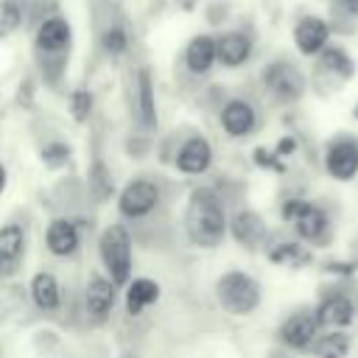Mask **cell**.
I'll return each mask as SVG.
<instances>
[{"label": "cell", "mask_w": 358, "mask_h": 358, "mask_svg": "<svg viewBox=\"0 0 358 358\" xmlns=\"http://www.w3.org/2000/svg\"><path fill=\"white\" fill-rule=\"evenodd\" d=\"M182 229L190 246L218 249L229 235V215H227L224 196L207 185L193 187L182 213Z\"/></svg>", "instance_id": "6da1fadb"}, {"label": "cell", "mask_w": 358, "mask_h": 358, "mask_svg": "<svg viewBox=\"0 0 358 358\" xmlns=\"http://www.w3.org/2000/svg\"><path fill=\"white\" fill-rule=\"evenodd\" d=\"M70 42H73V25L64 17L50 14L39 20L34 31V50H36L39 73L50 87H59L64 78Z\"/></svg>", "instance_id": "7a4b0ae2"}, {"label": "cell", "mask_w": 358, "mask_h": 358, "mask_svg": "<svg viewBox=\"0 0 358 358\" xmlns=\"http://www.w3.org/2000/svg\"><path fill=\"white\" fill-rule=\"evenodd\" d=\"M98 260L103 266V274L120 288L131 280L134 271V241L126 224H109L98 235Z\"/></svg>", "instance_id": "3957f363"}, {"label": "cell", "mask_w": 358, "mask_h": 358, "mask_svg": "<svg viewBox=\"0 0 358 358\" xmlns=\"http://www.w3.org/2000/svg\"><path fill=\"white\" fill-rule=\"evenodd\" d=\"M215 299L229 316H249L263 302L260 282L241 268H229L215 280Z\"/></svg>", "instance_id": "277c9868"}, {"label": "cell", "mask_w": 358, "mask_h": 358, "mask_svg": "<svg viewBox=\"0 0 358 358\" xmlns=\"http://www.w3.org/2000/svg\"><path fill=\"white\" fill-rule=\"evenodd\" d=\"M162 182L157 176H131L117 193V213L123 221H148L162 207Z\"/></svg>", "instance_id": "5b68a950"}, {"label": "cell", "mask_w": 358, "mask_h": 358, "mask_svg": "<svg viewBox=\"0 0 358 358\" xmlns=\"http://www.w3.org/2000/svg\"><path fill=\"white\" fill-rule=\"evenodd\" d=\"M260 81L263 90L277 101V103H296L305 90H308V78L305 73L288 62V59H274L260 70Z\"/></svg>", "instance_id": "8992f818"}, {"label": "cell", "mask_w": 358, "mask_h": 358, "mask_svg": "<svg viewBox=\"0 0 358 358\" xmlns=\"http://www.w3.org/2000/svg\"><path fill=\"white\" fill-rule=\"evenodd\" d=\"M352 76H355V59L341 45H327L316 56V64H313V84H316V90L333 92L341 84H347Z\"/></svg>", "instance_id": "52a82bcc"}, {"label": "cell", "mask_w": 358, "mask_h": 358, "mask_svg": "<svg viewBox=\"0 0 358 358\" xmlns=\"http://www.w3.org/2000/svg\"><path fill=\"white\" fill-rule=\"evenodd\" d=\"M115 302H117V285L101 274V271H92L87 277V285H84V319L90 327H101L109 322L112 310H115Z\"/></svg>", "instance_id": "ba28073f"}, {"label": "cell", "mask_w": 358, "mask_h": 358, "mask_svg": "<svg viewBox=\"0 0 358 358\" xmlns=\"http://www.w3.org/2000/svg\"><path fill=\"white\" fill-rule=\"evenodd\" d=\"M324 171L336 182H352L358 176V137L336 134L324 145Z\"/></svg>", "instance_id": "9c48e42d"}, {"label": "cell", "mask_w": 358, "mask_h": 358, "mask_svg": "<svg viewBox=\"0 0 358 358\" xmlns=\"http://www.w3.org/2000/svg\"><path fill=\"white\" fill-rule=\"evenodd\" d=\"M319 330L322 327H319L313 310L310 308H299V310H294V313H288L282 319V324L277 327V341L291 352H305V350L313 347Z\"/></svg>", "instance_id": "30bf717a"}, {"label": "cell", "mask_w": 358, "mask_h": 358, "mask_svg": "<svg viewBox=\"0 0 358 358\" xmlns=\"http://www.w3.org/2000/svg\"><path fill=\"white\" fill-rule=\"evenodd\" d=\"M358 313V305L350 294L338 291V288H327L322 291V299L313 308V316L319 322V327H330V330H344L352 324Z\"/></svg>", "instance_id": "8fae6325"}, {"label": "cell", "mask_w": 358, "mask_h": 358, "mask_svg": "<svg viewBox=\"0 0 358 358\" xmlns=\"http://www.w3.org/2000/svg\"><path fill=\"white\" fill-rule=\"evenodd\" d=\"M81 227H87V224L76 221L70 215H56L45 227V249L59 260L76 257L81 249Z\"/></svg>", "instance_id": "7c38bea8"}, {"label": "cell", "mask_w": 358, "mask_h": 358, "mask_svg": "<svg viewBox=\"0 0 358 358\" xmlns=\"http://www.w3.org/2000/svg\"><path fill=\"white\" fill-rule=\"evenodd\" d=\"M330 31H333V28H330V22H327L324 17H319V14H302V17L294 22V28H291L296 53L316 59V56L330 45Z\"/></svg>", "instance_id": "4fadbf2b"}, {"label": "cell", "mask_w": 358, "mask_h": 358, "mask_svg": "<svg viewBox=\"0 0 358 358\" xmlns=\"http://www.w3.org/2000/svg\"><path fill=\"white\" fill-rule=\"evenodd\" d=\"M215 151L204 134H190L173 154V168L185 176H204L213 168Z\"/></svg>", "instance_id": "5bb4252c"}, {"label": "cell", "mask_w": 358, "mask_h": 358, "mask_svg": "<svg viewBox=\"0 0 358 358\" xmlns=\"http://www.w3.org/2000/svg\"><path fill=\"white\" fill-rule=\"evenodd\" d=\"M218 123H221L227 137L243 140V137H249L257 129V109L246 98H229L218 109Z\"/></svg>", "instance_id": "9a60e30c"}, {"label": "cell", "mask_w": 358, "mask_h": 358, "mask_svg": "<svg viewBox=\"0 0 358 358\" xmlns=\"http://www.w3.org/2000/svg\"><path fill=\"white\" fill-rule=\"evenodd\" d=\"M229 235H232V241L238 246H243V249L252 252L257 246H266L268 227H266V221H263L260 213H255L249 207H241V210H235L229 215Z\"/></svg>", "instance_id": "2e32d148"}, {"label": "cell", "mask_w": 358, "mask_h": 358, "mask_svg": "<svg viewBox=\"0 0 358 358\" xmlns=\"http://www.w3.org/2000/svg\"><path fill=\"white\" fill-rule=\"evenodd\" d=\"M291 227H294L296 238H299L302 243H310V246H324V243H330V238H333L327 213H324L319 204H313V201H305V207H302L299 215L291 221Z\"/></svg>", "instance_id": "e0dca14e"}, {"label": "cell", "mask_w": 358, "mask_h": 358, "mask_svg": "<svg viewBox=\"0 0 358 358\" xmlns=\"http://www.w3.org/2000/svg\"><path fill=\"white\" fill-rule=\"evenodd\" d=\"M25 249H28V235L22 224H3L0 227V277H14L25 260Z\"/></svg>", "instance_id": "ac0fdd59"}, {"label": "cell", "mask_w": 358, "mask_h": 358, "mask_svg": "<svg viewBox=\"0 0 358 358\" xmlns=\"http://www.w3.org/2000/svg\"><path fill=\"white\" fill-rule=\"evenodd\" d=\"M252 50H255V45H252V36L246 31L232 28V31H221L215 36V59L227 70L243 67L252 59Z\"/></svg>", "instance_id": "d6986e66"}, {"label": "cell", "mask_w": 358, "mask_h": 358, "mask_svg": "<svg viewBox=\"0 0 358 358\" xmlns=\"http://www.w3.org/2000/svg\"><path fill=\"white\" fill-rule=\"evenodd\" d=\"M28 296H31L34 308H36L39 313H45V316L59 313L62 305H64L62 282H59L56 274L48 271V268H42V271H36V274L31 277V282H28Z\"/></svg>", "instance_id": "ffe728a7"}, {"label": "cell", "mask_w": 358, "mask_h": 358, "mask_svg": "<svg viewBox=\"0 0 358 358\" xmlns=\"http://www.w3.org/2000/svg\"><path fill=\"white\" fill-rule=\"evenodd\" d=\"M123 288H126V296H123L126 313L134 316V319L143 316L151 305H157V302H159V294H162L159 282L151 280V277H131Z\"/></svg>", "instance_id": "44dd1931"}, {"label": "cell", "mask_w": 358, "mask_h": 358, "mask_svg": "<svg viewBox=\"0 0 358 358\" xmlns=\"http://www.w3.org/2000/svg\"><path fill=\"white\" fill-rule=\"evenodd\" d=\"M182 59H185L187 73H193V76H207V73L218 64V59H215V36H213V34H196V36L185 45Z\"/></svg>", "instance_id": "7402d4cb"}, {"label": "cell", "mask_w": 358, "mask_h": 358, "mask_svg": "<svg viewBox=\"0 0 358 358\" xmlns=\"http://www.w3.org/2000/svg\"><path fill=\"white\" fill-rule=\"evenodd\" d=\"M134 112L143 129H157V95L148 67H140L134 73Z\"/></svg>", "instance_id": "603a6c76"}, {"label": "cell", "mask_w": 358, "mask_h": 358, "mask_svg": "<svg viewBox=\"0 0 358 358\" xmlns=\"http://www.w3.org/2000/svg\"><path fill=\"white\" fill-rule=\"evenodd\" d=\"M266 257L274 266H288V268H302L313 263V252L302 246V241H277L266 246Z\"/></svg>", "instance_id": "cb8c5ba5"}, {"label": "cell", "mask_w": 358, "mask_h": 358, "mask_svg": "<svg viewBox=\"0 0 358 358\" xmlns=\"http://www.w3.org/2000/svg\"><path fill=\"white\" fill-rule=\"evenodd\" d=\"M87 190H90V196H92L98 204H103V201L112 199V193H115V179H112V171H109V165L103 162V157H95V159H92L90 171H87Z\"/></svg>", "instance_id": "d4e9b609"}, {"label": "cell", "mask_w": 358, "mask_h": 358, "mask_svg": "<svg viewBox=\"0 0 358 358\" xmlns=\"http://www.w3.org/2000/svg\"><path fill=\"white\" fill-rule=\"evenodd\" d=\"M310 352L316 358H347L350 355V336L344 330H327L316 336Z\"/></svg>", "instance_id": "484cf974"}, {"label": "cell", "mask_w": 358, "mask_h": 358, "mask_svg": "<svg viewBox=\"0 0 358 358\" xmlns=\"http://www.w3.org/2000/svg\"><path fill=\"white\" fill-rule=\"evenodd\" d=\"M101 48L106 56L117 59L129 50V31L120 25V22H109L103 31H101Z\"/></svg>", "instance_id": "4316f807"}, {"label": "cell", "mask_w": 358, "mask_h": 358, "mask_svg": "<svg viewBox=\"0 0 358 358\" xmlns=\"http://www.w3.org/2000/svg\"><path fill=\"white\" fill-rule=\"evenodd\" d=\"M70 157H73V148H70L64 140H48V143L39 148V159H42V165L50 168V171L64 168V165L70 162Z\"/></svg>", "instance_id": "83f0119b"}, {"label": "cell", "mask_w": 358, "mask_h": 358, "mask_svg": "<svg viewBox=\"0 0 358 358\" xmlns=\"http://www.w3.org/2000/svg\"><path fill=\"white\" fill-rule=\"evenodd\" d=\"M22 22H25V14L20 0H0V39L17 34Z\"/></svg>", "instance_id": "f1b7e54d"}, {"label": "cell", "mask_w": 358, "mask_h": 358, "mask_svg": "<svg viewBox=\"0 0 358 358\" xmlns=\"http://www.w3.org/2000/svg\"><path fill=\"white\" fill-rule=\"evenodd\" d=\"M67 106H70V115H73V120H76V123H87V120L92 117L95 98H92V92H90L87 87H76V90L70 92Z\"/></svg>", "instance_id": "f546056e"}, {"label": "cell", "mask_w": 358, "mask_h": 358, "mask_svg": "<svg viewBox=\"0 0 358 358\" xmlns=\"http://www.w3.org/2000/svg\"><path fill=\"white\" fill-rule=\"evenodd\" d=\"M252 162H255L257 168H263V171H271V173H285V162H282V157H280L274 148L257 145V148L252 151Z\"/></svg>", "instance_id": "4dcf8cb0"}, {"label": "cell", "mask_w": 358, "mask_h": 358, "mask_svg": "<svg viewBox=\"0 0 358 358\" xmlns=\"http://www.w3.org/2000/svg\"><path fill=\"white\" fill-rule=\"evenodd\" d=\"M305 201H308V199H302V196H288V199L280 204V218H282L285 224H291V221L299 215V210L305 207Z\"/></svg>", "instance_id": "1f68e13d"}, {"label": "cell", "mask_w": 358, "mask_h": 358, "mask_svg": "<svg viewBox=\"0 0 358 358\" xmlns=\"http://www.w3.org/2000/svg\"><path fill=\"white\" fill-rule=\"evenodd\" d=\"M327 274H336V277H352L355 274V268H358V263H352V260H327L324 266H322Z\"/></svg>", "instance_id": "d6a6232c"}, {"label": "cell", "mask_w": 358, "mask_h": 358, "mask_svg": "<svg viewBox=\"0 0 358 358\" xmlns=\"http://www.w3.org/2000/svg\"><path fill=\"white\" fill-rule=\"evenodd\" d=\"M148 148H151L148 137H140V134H134V137H129V140H126V151H129V157H134V159L145 157V154H148Z\"/></svg>", "instance_id": "836d02e7"}, {"label": "cell", "mask_w": 358, "mask_h": 358, "mask_svg": "<svg viewBox=\"0 0 358 358\" xmlns=\"http://www.w3.org/2000/svg\"><path fill=\"white\" fill-rule=\"evenodd\" d=\"M333 11L347 17V20H358V0H336L333 3Z\"/></svg>", "instance_id": "e575fe53"}, {"label": "cell", "mask_w": 358, "mask_h": 358, "mask_svg": "<svg viewBox=\"0 0 358 358\" xmlns=\"http://www.w3.org/2000/svg\"><path fill=\"white\" fill-rule=\"evenodd\" d=\"M296 148H299V143H296L294 134H282V137L277 140V145H274V151H277L280 157H291Z\"/></svg>", "instance_id": "d590c367"}, {"label": "cell", "mask_w": 358, "mask_h": 358, "mask_svg": "<svg viewBox=\"0 0 358 358\" xmlns=\"http://www.w3.org/2000/svg\"><path fill=\"white\" fill-rule=\"evenodd\" d=\"M6 185H8V171H6V165L0 162V196L6 193Z\"/></svg>", "instance_id": "8d00e7d4"}, {"label": "cell", "mask_w": 358, "mask_h": 358, "mask_svg": "<svg viewBox=\"0 0 358 358\" xmlns=\"http://www.w3.org/2000/svg\"><path fill=\"white\" fill-rule=\"evenodd\" d=\"M352 117H355V120H358V103H355V106H352Z\"/></svg>", "instance_id": "74e56055"}]
</instances>
